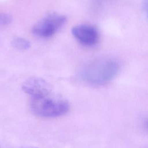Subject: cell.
<instances>
[{
  "mask_svg": "<svg viewBox=\"0 0 148 148\" xmlns=\"http://www.w3.org/2000/svg\"><path fill=\"white\" fill-rule=\"evenodd\" d=\"M12 17L6 13H0V25H7L12 22Z\"/></svg>",
  "mask_w": 148,
  "mask_h": 148,
  "instance_id": "cell-7",
  "label": "cell"
},
{
  "mask_svg": "<svg viewBox=\"0 0 148 148\" xmlns=\"http://www.w3.org/2000/svg\"><path fill=\"white\" fill-rule=\"evenodd\" d=\"M144 126L145 127V128L148 130V118L146 119L144 121Z\"/></svg>",
  "mask_w": 148,
  "mask_h": 148,
  "instance_id": "cell-9",
  "label": "cell"
},
{
  "mask_svg": "<svg viewBox=\"0 0 148 148\" xmlns=\"http://www.w3.org/2000/svg\"><path fill=\"white\" fill-rule=\"evenodd\" d=\"M31 108L37 116L56 117L66 114L69 109V104L66 99L50 93L45 96L31 98Z\"/></svg>",
  "mask_w": 148,
  "mask_h": 148,
  "instance_id": "cell-2",
  "label": "cell"
},
{
  "mask_svg": "<svg viewBox=\"0 0 148 148\" xmlns=\"http://www.w3.org/2000/svg\"><path fill=\"white\" fill-rule=\"evenodd\" d=\"M23 90L31 98L40 97L51 93V86L45 80L31 77L26 80L22 85Z\"/></svg>",
  "mask_w": 148,
  "mask_h": 148,
  "instance_id": "cell-5",
  "label": "cell"
},
{
  "mask_svg": "<svg viewBox=\"0 0 148 148\" xmlns=\"http://www.w3.org/2000/svg\"><path fill=\"white\" fill-rule=\"evenodd\" d=\"M118 62L112 58H100L92 61L85 66L82 78L92 85H102L112 80L119 71Z\"/></svg>",
  "mask_w": 148,
  "mask_h": 148,
  "instance_id": "cell-1",
  "label": "cell"
},
{
  "mask_svg": "<svg viewBox=\"0 0 148 148\" xmlns=\"http://www.w3.org/2000/svg\"><path fill=\"white\" fill-rule=\"evenodd\" d=\"M143 8L147 16L148 17V0H143Z\"/></svg>",
  "mask_w": 148,
  "mask_h": 148,
  "instance_id": "cell-8",
  "label": "cell"
},
{
  "mask_svg": "<svg viewBox=\"0 0 148 148\" xmlns=\"http://www.w3.org/2000/svg\"><path fill=\"white\" fill-rule=\"evenodd\" d=\"M72 34L76 40L85 46L95 45L99 39V34L92 25L80 24L73 27L71 29Z\"/></svg>",
  "mask_w": 148,
  "mask_h": 148,
  "instance_id": "cell-4",
  "label": "cell"
},
{
  "mask_svg": "<svg viewBox=\"0 0 148 148\" xmlns=\"http://www.w3.org/2000/svg\"><path fill=\"white\" fill-rule=\"evenodd\" d=\"M27 148H36V147H27Z\"/></svg>",
  "mask_w": 148,
  "mask_h": 148,
  "instance_id": "cell-10",
  "label": "cell"
},
{
  "mask_svg": "<svg viewBox=\"0 0 148 148\" xmlns=\"http://www.w3.org/2000/svg\"><path fill=\"white\" fill-rule=\"evenodd\" d=\"M66 17L62 14L51 13L38 21L33 27L32 33L40 38H49L54 35L65 23Z\"/></svg>",
  "mask_w": 148,
  "mask_h": 148,
  "instance_id": "cell-3",
  "label": "cell"
},
{
  "mask_svg": "<svg viewBox=\"0 0 148 148\" xmlns=\"http://www.w3.org/2000/svg\"><path fill=\"white\" fill-rule=\"evenodd\" d=\"M11 43L14 48L19 50H25L31 47V43L29 40L19 36L13 38Z\"/></svg>",
  "mask_w": 148,
  "mask_h": 148,
  "instance_id": "cell-6",
  "label": "cell"
}]
</instances>
